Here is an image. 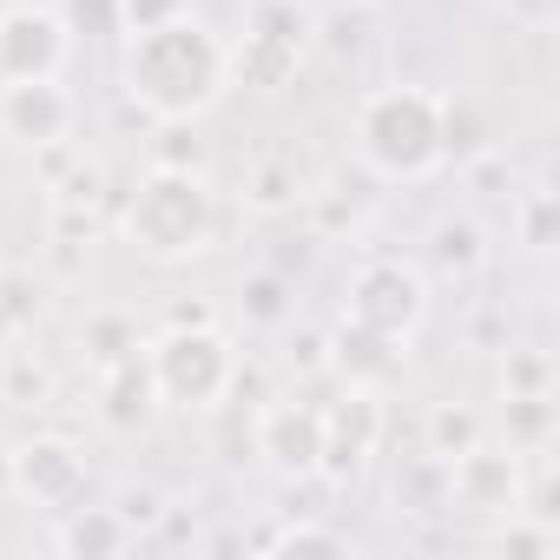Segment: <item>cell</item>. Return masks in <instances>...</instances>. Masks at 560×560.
<instances>
[{
	"mask_svg": "<svg viewBox=\"0 0 560 560\" xmlns=\"http://www.w3.org/2000/svg\"><path fill=\"white\" fill-rule=\"evenodd\" d=\"M119 80H126V100L159 126L165 119H205L231 86V47L205 21L172 14L159 27L126 34Z\"/></svg>",
	"mask_w": 560,
	"mask_h": 560,
	"instance_id": "cell-1",
	"label": "cell"
},
{
	"mask_svg": "<svg viewBox=\"0 0 560 560\" xmlns=\"http://www.w3.org/2000/svg\"><path fill=\"white\" fill-rule=\"evenodd\" d=\"M126 244L152 264H185V257H205L218 244V191L205 172H165V165H145V178L132 185L126 211Z\"/></svg>",
	"mask_w": 560,
	"mask_h": 560,
	"instance_id": "cell-2",
	"label": "cell"
},
{
	"mask_svg": "<svg viewBox=\"0 0 560 560\" xmlns=\"http://www.w3.org/2000/svg\"><path fill=\"white\" fill-rule=\"evenodd\" d=\"M442 119H448L442 93H429V86H376L357 106V152H363V165L376 178L416 185V178L442 172V159H448Z\"/></svg>",
	"mask_w": 560,
	"mask_h": 560,
	"instance_id": "cell-3",
	"label": "cell"
},
{
	"mask_svg": "<svg viewBox=\"0 0 560 560\" xmlns=\"http://www.w3.org/2000/svg\"><path fill=\"white\" fill-rule=\"evenodd\" d=\"M145 370H152V389L165 409H191V416H211L224 396H231V376H237V350L218 324H185V330H159L152 350H145Z\"/></svg>",
	"mask_w": 560,
	"mask_h": 560,
	"instance_id": "cell-4",
	"label": "cell"
},
{
	"mask_svg": "<svg viewBox=\"0 0 560 560\" xmlns=\"http://www.w3.org/2000/svg\"><path fill=\"white\" fill-rule=\"evenodd\" d=\"M343 317L383 337H416V324L429 317V284L409 257H363L350 270V291H343Z\"/></svg>",
	"mask_w": 560,
	"mask_h": 560,
	"instance_id": "cell-5",
	"label": "cell"
},
{
	"mask_svg": "<svg viewBox=\"0 0 560 560\" xmlns=\"http://www.w3.org/2000/svg\"><path fill=\"white\" fill-rule=\"evenodd\" d=\"M8 488L60 521L67 508L86 501V462H80V448L67 435H34V442H21L8 455Z\"/></svg>",
	"mask_w": 560,
	"mask_h": 560,
	"instance_id": "cell-6",
	"label": "cell"
},
{
	"mask_svg": "<svg viewBox=\"0 0 560 560\" xmlns=\"http://www.w3.org/2000/svg\"><path fill=\"white\" fill-rule=\"evenodd\" d=\"M67 54H73L67 14L34 8V0L0 14V80H60Z\"/></svg>",
	"mask_w": 560,
	"mask_h": 560,
	"instance_id": "cell-7",
	"label": "cell"
},
{
	"mask_svg": "<svg viewBox=\"0 0 560 560\" xmlns=\"http://www.w3.org/2000/svg\"><path fill=\"white\" fill-rule=\"evenodd\" d=\"M250 448H257L264 468H277L284 481H311L317 475V455H324V409L317 402H298V396L257 409Z\"/></svg>",
	"mask_w": 560,
	"mask_h": 560,
	"instance_id": "cell-8",
	"label": "cell"
},
{
	"mask_svg": "<svg viewBox=\"0 0 560 560\" xmlns=\"http://www.w3.org/2000/svg\"><path fill=\"white\" fill-rule=\"evenodd\" d=\"M73 93L60 80H0V139H14V145H60L73 139Z\"/></svg>",
	"mask_w": 560,
	"mask_h": 560,
	"instance_id": "cell-9",
	"label": "cell"
},
{
	"mask_svg": "<svg viewBox=\"0 0 560 560\" xmlns=\"http://www.w3.org/2000/svg\"><path fill=\"white\" fill-rule=\"evenodd\" d=\"M383 442V402L376 389H357L343 383V396L324 409V455H317V475L324 481H350Z\"/></svg>",
	"mask_w": 560,
	"mask_h": 560,
	"instance_id": "cell-10",
	"label": "cell"
},
{
	"mask_svg": "<svg viewBox=\"0 0 560 560\" xmlns=\"http://www.w3.org/2000/svg\"><path fill=\"white\" fill-rule=\"evenodd\" d=\"M448 494L475 514H514L527 501V475H521V448H494L488 435L475 448H462L448 462Z\"/></svg>",
	"mask_w": 560,
	"mask_h": 560,
	"instance_id": "cell-11",
	"label": "cell"
},
{
	"mask_svg": "<svg viewBox=\"0 0 560 560\" xmlns=\"http://www.w3.org/2000/svg\"><path fill=\"white\" fill-rule=\"evenodd\" d=\"M402 337H383V330H363V324H337L330 330V363L324 370H337L343 383H357V389H383L396 370H402Z\"/></svg>",
	"mask_w": 560,
	"mask_h": 560,
	"instance_id": "cell-12",
	"label": "cell"
},
{
	"mask_svg": "<svg viewBox=\"0 0 560 560\" xmlns=\"http://www.w3.org/2000/svg\"><path fill=\"white\" fill-rule=\"evenodd\" d=\"M152 409H159V389H152L145 350L100 370V422H106L113 435H139V429L152 422Z\"/></svg>",
	"mask_w": 560,
	"mask_h": 560,
	"instance_id": "cell-13",
	"label": "cell"
},
{
	"mask_svg": "<svg viewBox=\"0 0 560 560\" xmlns=\"http://www.w3.org/2000/svg\"><path fill=\"white\" fill-rule=\"evenodd\" d=\"M54 547L67 553V560H113V553H132L139 547V534L126 527V514L119 508H67L60 514V527H54Z\"/></svg>",
	"mask_w": 560,
	"mask_h": 560,
	"instance_id": "cell-14",
	"label": "cell"
},
{
	"mask_svg": "<svg viewBox=\"0 0 560 560\" xmlns=\"http://www.w3.org/2000/svg\"><path fill=\"white\" fill-rule=\"evenodd\" d=\"M389 494H396V508H402V514H442V508L455 501V494H448V462H442L435 448L402 455V462H396Z\"/></svg>",
	"mask_w": 560,
	"mask_h": 560,
	"instance_id": "cell-15",
	"label": "cell"
},
{
	"mask_svg": "<svg viewBox=\"0 0 560 560\" xmlns=\"http://www.w3.org/2000/svg\"><path fill=\"white\" fill-rule=\"evenodd\" d=\"M237 311H244V324H257V330H277V324H291V311H298V291H291V277H284V270H257V277H244V291H237Z\"/></svg>",
	"mask_w": 560,
	"mask_h": 560,
	"instance_id": "cell-16",
	"label": "cell"
},
{
	"mask_svg": "<svg viewBox=\"0 0 560 560\" xmlns=\"http://www.w3.org/2000/svg\"><path fill=\"white\" fill-rule=\"evenodd\" d=\"M298 198H304V178H298L291 159H257V165H250V178H244V205H250V211L277 218V211H291Z\"/></svg>",
	"mask_w": 560,
	"mask_h": 560,
	"instance_id": "cell-17",
	"label": "cell"
},
{
	"mask_svg": "<svg viewBox=\"0 0 560 560\" xmlns=\"http://www.w3.org/2000/svg\"><path fill=\"white\" fill-rule=\"evenodd\" d=\"M429 257H435L448 277H475L481 257H488V244H481V231H475L468 218H442V224L429 231Z\"/></svg>",
	"mask_w": 560,
	"mask_h": 560,
	"instance_id": "cell-18",
	"label": "cell"
},
{
	"mask_svg": "<svg viewBox=\"0 0 560 560\" xmlns=\"http://www.w3.org/2000/svg\"><path fill=\"white\" fill-rule=\"evenodd\" d=\"M481 435H488V422H481L468 402H435V409H429V442H422V448H435L442 462H455V455L475 448Z\"/></svg>",
	"mask_w": 560,
	"mask_h": 560,
	"instance_id": "cell-19",
	"label": "cell"
},
{
	"mask_svg": "<svg viewBox=\"0 0 560 560\" xmlns=\"http://www.w3.org/2000/svg\"><path fill=\"white\" fill-rule=\"evenodd\" d=\"M257 547L264 553H350V534L324 527V521H284V527H270Z\"/></svg>",
	"mask_w": 560,
	"mask_h": 560,
	"instance_id": "cell-20",
	"label": "cell"
},
{
	"mask_svg": "<svg viewBox=\"0 0 560 560\" xmlns=\"http://www.w3.org/2000/svg\"><path fill=\"white\" fill-rule=\"evenodd\" d=\"M0 389H8V402H54V370L34 350H8L0 357Z\"/></svg>",
	"mask_w": 560,
	"mask_h": 560,
	"instance_id": "cell-21",
	"label": "cell"
},
{
	"mask_svg": "<svg viewBox=\"0 0 560 560\" xmlns=\"http://www.w3.org/2000/svg\"><path fill=\"white\" fill-rule=\"evenodd\" d=\"M152 165H165V172H205L198 119H165V126H159V139H152Z\"/></svg>",
	"mask_w": 560,
	"mask_h": 560,
	"instance_id": "cell-22",
	"label": "cell"
},
{
	"mask_svg": "<svg viewBox=\"0 0 560 560\" xmlns=\"http://www.w3.org/2000/svg\"><path fill=\"white\" fill-rule=\"evenodd\" d=\"M514 237H521L527 250H547V244H553V191H547V185H534V191L514 198Z\"/></svg>",
	"mask_w": 560,
	"mask_h": 560,
	"instance_id": "cell-23",
	"label": "cell"
},
{
	"mask_svg": "<svg viewBox=\"0 0 560 560\" xmlns=\"http://www.w3.org/2000/svg\"><path fill=\"white\" fill-rule=\"evenodd\" d=\"M501 389H508V396H553V363H547V350H508Z\"/></svg>",
	"mask_w": 560,
	"mask_h": 560,
	"instance_id": "cell-24",
	"label": "cell"
},
{
	"mask_svg": "<svg viewBox=\"0 0 560 560\" xmlns=\"http://www.w3.org/2000/svg\"><path fill=\"white\" fill-rule=\"evenodd\" d=\"M501 547L508 553H527V560H547V553H560V527L553 521H540V514H508V527H501Z\"/></svg>",
	"mask_w": 560,
	"mask_h": 560,
	"instance_id": "cell-25",
	"label": "cell"
},
{
	"mask_svg": "<svg viewBox=\"0 0 560 560\" xmlns=\"http://www.w3.org/2000/svg\"><path fill=\"white\" fill-rule=\"evenodd\" d=\"M86 350H93L100 370H106V363H126V357H139V330H132L126 317H93V324H86Z\"/></svg>",
	"mask_w": 560,
	"mask_h": 560,
	"instance_id": "cell-26",
	"label": "cell"
},
{
	"mask_svg": "<svg viewBox=\"0 0 560 560\" xmlns=\"http://www.w3.org/2000/svg\"><path fill=\"white\" fill-rule=\"evenodd\" d=\"M0 317H8L14 330H27L40 317V284H34V277H21V270L0 277Z\"/></svg>",
	"mask_w": 560,
	"mask_h": 560,
	"instance_id": "cell-27",
	"label": "cell"
},
{
	"mask_svg": "<svg viewBox=\"0 0 560 560\" xmlns=\"http://www.w3.org/2000/svg\"><path fill=\"white\" fill-rule=\"evenodd\" d=\"M113 508L126 514V527H132V534H152V527L165 521V508H172V501H165L159 488H119V501H113Z\"/></svg>",
	"mask_w": 560,
	"mask_h": 560,
	"instance_id": "cell-28",
	"label": "cell"
},
{
	"mask_svg": "<svg viewBox=\"0 0 560 560\" xmlns=\"http://www.w3.org/2000/svg\"><path fill=\"white\" fill-rule=\"evenodd\" d=\"M185 14V0H119V34H139V27H159Z\"/></svg>",
	"mask_w": 560,
	"mask_h": 560,
	"instance_id": "cell-29",
	"label": "cell"
},
{
	"mask_svg": "<svg viewBox=\"0 0 560 560\" xmlns=\"http://www.w3.org/2000/svg\"><path fill=\"white\" fill-rule=\"evenodd\" d=\"M501 8H508V21L527 27V34H547V27L560 21V0H501Z\"/></svg>",
	"mask_w": 560,
	"mask_h": 560,
	"instance_id": "cell-30",
	"label": "cell"
},
{
	"mask_svg": "<svg viewBox=\"0 0 560 560\" xmlns=\"http://www.w3.org/2000/svg\"><path fill=\"white\" fill-rule=\"evenodd\" d=\"M172 330H185V324H218L211 317V304H172V317H165Z\"/></svg>",
	"mask_w": 560,
	"mask_h": 560,
	"instance_id": "cell-31",
	"label": "cell"
}]
</instances>
